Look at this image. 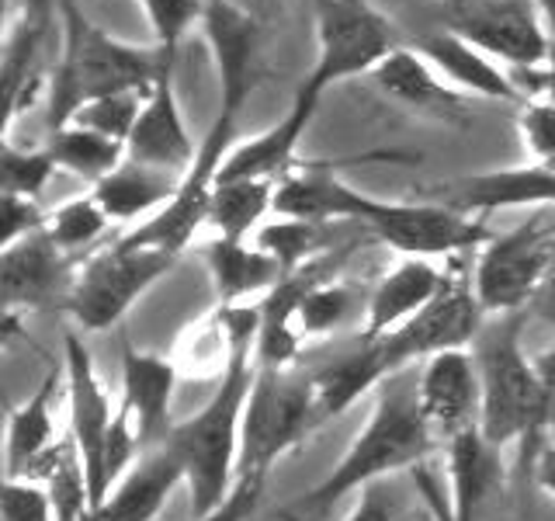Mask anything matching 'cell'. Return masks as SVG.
Returning <instances> with one entry per match:
<instances>
[{
	"instance_id": "obj_37",
	"label": "cell",
	"mask_w": 555,
	"mask_h": 521,
	"mask_svg": "<svg viewBox=\"0 0 555 521\" xmlns=\"http://www.w3.org/2000/svg\"><path fill=\"white\" fill-rule=\"evenodd\" d=\"M264 486H268L264 476H240L236 486L230 491V497H225L219 508H212L195 521H254L260 500H264Z\"/></svg>"
},
{
	"instance_id": "obj_44",
	"label": "cell",
	"mask_w": 555,
	"mask_h": 521,
	"mask_svg": "<svg viewBox=\"0 0 555 521\" xmlns=\"http://www.w3.org/2000/svg\"><path fill=\"white\" fill-rule=\"evenodd\" d=\"M548 74H552V77H555V66H552V69H548Z\"/></svg>"
},
{
	"instance_id": "obj_10",
	"label": "cell",
	"mask_w": 555,
	"mask_h": 521,
	"mask_svg": "<svg viewBox=\"0 0 555 521\" xmlns=\"http://www.w3.org/2000/svg\"><path fill=\"white\" fill-rule=\"evenodd\" d=\"M444 31L514 69L552 63L548 22L534 0H448Z\"/></svg>"
},
{
	"instance_id": "obj_26",
	"label": "cell",
	"mask_w": 555,
	"mask_h": 521,
	"mask_svg": "<svg viewBox=\"0 0 555 521\" xmlns=\"http://www.w3.org/2000/svg\"><path fill=\"white\" fill-rule=\"evenodd\" d=\"M337 230L334 223L320 219H295V216H274L257 230L254 243L264 247L285 275H295L299 268L320 260L323 254L337 251Z\"/></svg>"
},
{
	"instance_id": "obj_22",
	"label": "cell",
	"mask_w": 555,
	"mask_h": 521,
	"mask_svg": "<svg viewBox=\"0 0 555 521\" xmlns=\"http://www.w3.org/2000/svg\"><path fill=\"white\" fill-rule=\"evenodd\" d=\"M375 84L382 94L406 104V109L430 118H465V94L455 91L438 69H434L413 46H399L392 56L375 69Z\"/></svg>"
},
{
	"instance_id": "obj_13",
	"label": "cell",
	"mask_w": 555,
	"mask_h": 521,
	"mask_svg": "<svg viewBox=\"0 0 555 521\" xmlns=\"http://www.w3.org/2000/svg\"><path fill=\"white\" fill-rule=\"evenodd\" d=\"M427 199L482 219L503 213V208H542L555 205V167L531 161L520 167L462 174V178L430 185Z\"/></svg>"
},
{
	"instance_id": "obj_38",
	"label": "cell",
	"mask_w": 555,
	"mask_h": 521,
	"mask_svg": "<svg viewBox=\"0 0 555 521\" xmlns=\"http://www.w3.org/2000/svg\"><path fill=\"white\" fill-rule=\"evenodd\" d=\"M396 511H399L396 494L386 483H372L358 494L354 508L347 511L344 521H396Z\"/></svg>"
},
{
	"instance_id": "obj_35",
	"label": "cell",
	"mask_w": 555,
	"mask_h": 521,
	"mask_svg": "<svg viewBox=\"0 0 555 521\" xmlns=\"http://www.w3.org/2000/svg\"><path fill=\"white\" fill-rule=\"evenodd\" d=\"M0 518L4 521H56L49 491L35 480H11L4 476V494H0Z\"/></svg>"
},
{
	"instance_id": "obj_8",
	"label": "cell",
	"mask_w": 555,
	"mask_h": 521,
	"mask_svg": "<svg viewBox=\"0 0 555 521\" xmlns=\"http://www.w3.org/2000/svg\"><path fill=\"white\" fill-rule=\"evenodd\" d=\"M552 271L555 226L534 216L482 243L473 260V285L482 309L490 317H503V313H525Z\"/></svg>"
},
{
	"instance_id": "obj_41",
	"label": "cell",
	"mask_w": 555,
	"mask_h": 521,
	"mask_svg": "<svg viewBox=\"0 0 555 521\" xmlns=\"http://www.w3.org/2000/svg\"><path fill=\"white\" fill-rule=\"evenodd\" d=\"M225 4L257 17L260 25H268V22H274L278 14H282V0H225Z\"/></svg>"
},
{
	"instance_id": "obj_3",
	"label": "cell",
	"mask_w": 555,
	"mask_h": 521,
	"mask_svg": "<svg viewBox=\"0 0 555 521\" xmlns=\"http://www.w3.org/2000/svg\"><path fill=\"white\" fill-rule=\"evenodd\" d=\"M479 365L482 382V417L479 431L496 452L517 448L520 466H531L548 442L555 424V393L538 372V361L525 352V313L490 317L468 347Z\"/></svg>"
},
{
	"instance_id": "obj_7",
	"label": "cell",
	"mask_w": 555,
	"mask_h": 521,
	"mask_svg": "<svg viewBox=\"0 0 555 521\" xmlns=\"http://www.w3.org/2000/svg\"><path fill=\"white\" fill-rule=\"evenodd\" d=\"M317 17V63L299 84L323 98L334 84L375 74L403 46L399 31L372 0H312Z\"/></svg>"
},
{
	"instance_id": "obj_34",
	"label": "cell",
	"mask_w": 555,
	"mask_h": 521,
	"mask_svg": "<svg viewBox=\"0 0 555 521\" xmlns=\"http://www.w3.org/2000/svg\"><path fill=\"white\" fill-rule=\"evenodd\" d=\"M517 129H520V143H525L534 164L555 161V101L548 98L525 101L517 115Z\"/></svg>"
},
{
	"instance_id": "obj_4",
	"label": "cell",
	"mask_w": 555,
	"mask_h": 521,
	"mask_svg": "<svg viewBox=\"0 0 555 521\" xmlns=\"http://www.w3.org/2000/svg\"><path fill=\"white\" fill-rule=\"evenodd\" d=\"M63 17V49L52 69V98H49V132L66 126L83 101L115 91H150L170 60L156 46H129L98 28L77 0H60Z\"/></svg>"
},
{
	"instance_id": "obj_25",
	"label": "cell",
	"mask_w": 555,
	"mask_h": 521,
	"mask_svg": "<svg viewBox=\"0 0 555 521\" xmlns=\"http://www.w3.org/2000/svg\"><path fill=\"white\" fill-rule=\"evenodd\" d=\"M274 181H219L208 202V226L222 240H250L260 230V219L274 213Z\"/></svg>"
},
{
	"instance_id": "obj_32",
	"label": "cell",
	"mask_w": 555,
	"mask_h": 521,
	"mask_svg": "<svg viewBox=\"0 0 555 521\" xmlns=\"http://www.w3.org/2000/svg\"><path fill=\"white\" fill-rule=\"evenodd\" d=\"M60 170V164L52 161L49 147H17L14 136H4L0 147V191L4 195H25L39 199L42 188L52 181V174Z\"/></svg>"
},
{
	"instance_id": "obj_39",
	"label": "cell",
	"mask_w": 555,
	"mask_h": 521,
	"mask_svg": "<svg viewBox=\"0 0 555 521\" xmlns=\"http://www.w3.org/2000/svg\"><path fill=\"white\" fill-rule=\"evenodd\" d=\"M531 476L538 483V491L555 500V445H545L542 452H538V459L531 466Z\"/></svg>"
},
{
	"instance_id": "obj_11",
	"label": "cell",
	"mask_w": 555,
	"mask_h": 521,
	"mask_svg": "<svg viewBox=\"0 0 555 521\" xmlns=\"http://www.w3.org/2000/svg\"><path fill=\"white\" fill-rule=\"evenodd\" d=\"M63 372H66V407H69V434H74L77 456L87 476V494H91V521L98 518L104 497V442L115 421V399L98 376V365L87 352L77 330H66L63 338Z\"/></svg>"
},
{
	"instance_id": "obj_30",
	"label": "cell",
	"mask_w": 555,
	"mask_h": 521,
	"mask_svg": "<svg viewBox=\"0 0 555 521\" xmlns=\"http://www.w3.org/2000/svg\"><path fill=\"white\" fill-rule=\"evenodd\" d=\"M230 358H233V347H230V338H225L219 309L208 313L205 320L191 323L178 341V355H173L181 376L188 372L195 379H219L230 369Z\"/></svg>"
},
{
	"instance_id": "obj_2",
	"label": "cell",
	"mask_w": 555,
	"mask_h": 521,
	"mask_svg": "<svg viewBox=\"0 0 555 521\" xmlns=\"http://www.w3.org/2000/svg\"><path fill=\"white\" fill-rule=\"evenodd\" d=\"M441 448L438 434L424 417L421 393H416V369L389 376L375 390L369 421L358 428L351 445L334 462V469L306 494L282 508L285 521H312L334 511L344 497L361 494L364 486L386 483L403 469H421Z\"/></svg>"
},
{
	"instance_id": "obj_12",
	"label": "cell",
	"mask_w": 555,
	"mask_h": 521,
	"mask_svg": "<svg viewBox=\"0 0 555 521\" xmlns=\"http://www.w3.org/2000/svg\"><path fill=\"white\" fill-rule=\"evenodd\" d=\"M80 257H69L46 230L0 247V295L8 330L35 309H63L74 289Z\"/></svg>"
},
{
	"instance_id": "obj_45",
	"label": "cell",
	"mask_w": 555,
	"mask_h": 521,
	"mask_svg": "<svg viewBox=\"0 0 555 521\" xmlns=\"http://www.w3.org/2000/svg\"><path fill=\"white\" fill-rule=\"evenodd\" d=\"M548 167H555V161H548Z\"/></svg>"
},
{
	"instance_id": "obj_15",
	"label": "cell",
	"mask_w": 555,
	"mask_h": 521,
	"mask_svg": "<svg viewBox=\"0 0 555 521\" xmlns=\"http://www.w3.org/2000/svg\"><path fill=\"white\" fill-rule=\"evenodd\" d=\"M173 66L178 63H167L164 74L150 87V98L143 104V112H139V122L126 143V161L184 178L191 164H195L198 143L188 132L178 84H173Z\"/></svg>"
},
{
	"instance_id": "obj_24",
	"label": "cell",
	"mask_w": 555,
	"mask_h": 521,
	"mask_svg": "<svg viewBox=\"0 0 555 521\" xmlns=\"http://www.w3.org/2000/svg\"><path fill=\"white\" fill-rule=\"evenodd\" d=\"M178 188H181L178 174L121 161L108 178L91 185V195L101 202L112 223H135V219L146 223L178 195Z\"/></svg>"
},
{
	"instance_id": "obj_23",
	"label": "cell",
	"mask_w": 555,
	"mask_h": 521,
	"mask_svg": "<svg viewBox=\"0 0 555 521\" xmlns=\"http://www.w3.org/2000/svg\"><path fill=\"white\" fill-rule=\"evenodd\" d=\"M202 260L208 278H212V292L219 306L250 303L254 295H268L285 278L282 265L250 240L212 237L202 247Z\"/></svg>"
},
{
	"instance_id": "obj_33",
	"label": "cell",
	"mask_w": 555,
	"mask_h": 521,
	"mask_svg": "<svg viewBox=\"0 0 555 521\" xmlns=\"http://www.w3.org/2000/svg\"><path fill=\"white\" fill-rule=\"evenodd\" d=\"M205 8L208 0H143L156 49L167 52L170 60H178L188 35L195 31V25L205 22Z\"/></svg>"
},
{
	"instance_id": "obj_40",
	"label": "cell",
	"mask_w": 555,
	"mask_h": 521,
	"mask_svg": "<svg viewBox=\"0 0 555 521\" xmlns=\"http://www.w3.org/2000/svg\"><path fill=\"white\" fill-rule=\"evenodd\" d=\"M528 313H531L534 320H542V323L555 327V271H552V275L545 278V282H542V289L534 292V300H531Z\"/></svg>"
},
{
	"instance_id": "obj_20",
	"label": "cell",
	"mask_w": 555,
	"mask_h": 521,
	"mask_svg": "<svg viewBox=\"0 0 555 521\" xmlns=\"http://www.w3.org/2000/svg\"><path fill=\"white\" fill-rule=\"evenodd\" d=\"M413 49L465 98L476 94L486 101H520V104L528 101L520 94V87L514 84V77L493 56H486L482 49L468 46L465 39H459V35H451L444 28L421 35Z\"/></svg>"
},
{
	"instance_id": "obj_14",
	"label": "cell",
	"mask_w": 555,
	"mask_h": 521,
	"mask_svg": "<svg viewBox=\"0 0 555 521\" xmlns=\"http://www.w3.org/2000/svg\"><path fill=\"white\" fill-rule=\"evenodd\" d=\"M416 393H421L424 417L441 445L479 428L482 382L473 352H444L427 358L416 369Z\"/></svg>"
},
{
	"instance_id": "obj_27",
	"label": "cell",
	"mask_w": 555,
	"mask_h": 521,
	"mask_svg": "<svg viewBox=\"0 0 555 521\" xmlns=\"http://www.w3.org/2000/svg\"><path fill=\"white\" fill-rule=\"evenodd\" d=\"M46 147L52 153V161L60 164V170L77 174V178L98 185L101 178L126 161V147L115 143V139H104L91 129H80V126H60L52 129Z\"/></svg>"
},
{
	"instance_id": "obj_31",
	"label": "cell",
	"mask_w": 555,
	"mask_h": 521,
	"mask_svg": "<svg viewBox=\"0 0 555 521\" xmlns=\"http://www.w3.org/2000/svg\"><path fill=\"white\" fill-rule=\"evenodd\" d=\"M150 91H115V94H101L94 101H83L80 109L66 118V126H80L91 129L104 139H115V143L126 147L129 136L139 122V112H143Z\"/></svg>"
},
{
	"instance_id": "obj_6",
	"label": "cell",
	"mask_w": 555,
	"mask_h": 521,
	"mask_svg": "<svg viewBox=\"0 0 555 521\" xmlns=\"http://www.w3.org/2000/svg\"><path fill=\"white\" fill-rule=\"evenodd\" d=\"M320 424L323 417L306 369H257L247 414H243L240 476L268 480L271 469L292 456Z\"/></svg>"
},
{
	"instance_id": "obj_43",
	"label": "cell",
	"mask_w": 555,
	"mask_h": 521,
	"mask_svg": "<svg viewBox=\"0 0 555 521\" xmlns=\"http://www.w3.org/2000/svg\"><path fill=\"white\" fill-rule=\"evenodd\" d=\"M538 4V11H542V17L548 25H555V0H534Z\"/></svg>"
},
{
	"instance_id": "obj_29",
	"label": "cell",
	"mask_w": 555,
	"mask_h": 521,
	"mask_svg": "<svg viewBox=\"0 0 555 521\" xmlns=\"http://www.w3.org/2000/svg\"><path fill=\"white\" fill-rule=\"evenodd\" d=\"M108 226H112V219L91 191H87V195H77V199H66L63 205L46 213L49 240L56 243L60 251H66L69 257H80V260H83V251H91L94 243L108 233Z\"/></svg>"
},
{
	"instance_id": "obj_36",
	"label": "cell",
	"mask_w": 555,
	"mask_h": 521,
	"mask_svg": "<svg viewBox=\"0 0 555 521\" xmlns=\"http://www.w3.org/2000/svg\"><path fill=\"white\" fill-rule=\"evenodd\" d=\"M0 226H4V230H0V247H11L17 240L46 230V213L39 208V199L4 195V191H0Z\"/></svg>"
},
{
	"instance_id": "obj_19",
	"label": "cell",
	"mask_w": 555,
	"mask_h": 521,
	"mask_svg": "<svg viewBox=\"0 0 555 521\" xmlns=\"http://www.w3.org/2000/svg\"><path fill=\"white\" fill-rule=\"evenodd\" d=\"M306 372L312 382V393H317V407H320L323 424L347 414L364 393L378 390L382 382L389 379V369L378 352V341L364 338V334L347 341L337 355L323 358L320 365H312Z\"/></svg>"
},
{
	"instance_id": "obj_17",
	"label": "cell",
	"mask_w": 555,
	"mask_h": 521,
	"mask_svg": "<svg viewBox=\"0 0 555 521\" xmlns=\"http://www.w3.org/2000/svg\"><path fill=\"white\" fill-rule=\"evenodd\" d=\"M320 101L317 94L309 91H295L288 112L282 115V122H274L271 129H264L260 136L254 139H243V143H236L230 150V156H225V164L219 170V181H282L285 174L299 164L295 161V153H299V143L306 129L312 126V118H317L320 112ZM216 181V185H219Z\"/></svg>"
},
{
	"instance_id": "obj_28",
	"label": "cell",
	"mask_w": 555,
	"mask_h": 521,
	"mask_svg": "<svg viewBox=\"0 0 555 521\" xmlns=\"http://www.w3.org/2000/svg\"><path fill=\"white\" fill-rule=\"evenodd\" d=\"M358 285L351 282H337L334 275L320 278V282H312L302 295L299 303V334L302 341H320V338H330L337 334L340 327H347L361 309V300H358Z\"/></svg>"
},
{
	"instance_id": "obj_21",
	"label": "cell",
	"mask_w": 555,
	"mask_h": 521,
	"mask_svg": "<svg viewBox=\"0 0 555 521\" xmlns=\"http://www.w3.org/2000/svg\"><path fill=\"white\" fill-rule=\"evenodd\" d=\"M448 271L434 268L427 257H403L396 268L378 278L364 303V338H386L410 323L434 295L441 292Z\"/></svg>"
},
{
	"instance_id": "obj_5",
	"label": "cell",
	"mask_w": 555,
	"mask_h": 521,
	"mask_svg": "<svg viewBox=\"0 0 555 521\" xmlns=\"http://www.w3.org/2000/svg\"><path fill=\"white\" fill-rule=\"evenodd\" d=\"M181 254L150 247V243L115 240L108 247L91 251L77 268L74 289H69L66 313L83 334H101L129 317V309L143 295L167 278Z\"/></svg>"
},
{
	"instance_id": "obj_42",
	"label": "cell",
	"mask_w": 555,
	"mask_h": 521,
	"mask_svg": "<svg viewBox=\"0 0 555 521\" xmlns=\"http://www.w3.org/2000/svg\"><path fill=\"white\" fill-rule=\"evenodd\" d=\"M534 361H538V372H542V379L548 382V390L555 393V344L542 347V352L534 355Z\"/></svg>"
},
{
	"instance_id": "obj_18",
	"label": "cell",
	"mask_w": 555,
	"mask_h": 521,
	"mask_svg": "<svg viewBox=\"0 0 555 521\" xmlns=\"http://www.w3.org/2000/svg\"><path fill=\"white\" fill-rule=\"evenodd\" d=\"M181 382V369L170 355L160 352H139L129 338H121V399L135 414L139 442L143 452L170 439L178 421H170L173 390Z\"/></svg>"
},
{
	"instance_id": "obj_1",
	"label": "cell",
	"mask_w": 555,
	"mask_h": 521,
	"mask_svg": "<svg viewBox=\"0 0 555 521\" xmlns=\"http://www.w3.org/2000/svg\"><path fill=\"white\" fill-rule=\"evenodd\" d=\"M233 358L230 369L216 379L212 396L205 399L184 421L173 424L170 442L178 445L188 469L191 518H202L230 497L240 476V442H243V414L257 379V334H260V303L216 306Z\"/></svg>"
},
{
	"instance_id": "obj_9",
	"label": "cell",
	"mask_w": 555,
	"mask_h": 521,
	"mask_svg": "<svg viewBox=\"0 0 555 521\" xmlns=\"http://www.w3.org/2000/svg\"><path fill=\"white\" fill-rule=\"evenodd\" d=\"M486 320H490V313L482 309L476 295L473 271H448L441 292L410 323L375 341L389 376H396L416 369V365H424L434 355L468 352L476 344L479 330L486 327Z\"/></svg>"
},
{
	"instance_id": "obj_16",
	"label": "cell",
	"mask_w": 555,
	"mask_h": 521,
	"mask_svg": "<svg viewBox=\"0 0 555 521\" xmlns=\"http://www.w3.org/2000/svg\"><path fill=\"white\" fill-rule=\"evenodd\" d=\"M60 393H66V372H60L56 365H52L46 379L39 382V390L28 393L17 407H11L8 448H4L11 480H39L49 459L56 456V448L63 445L66 434H60V424H56Z\"/></svg>"
}]
</instances>
